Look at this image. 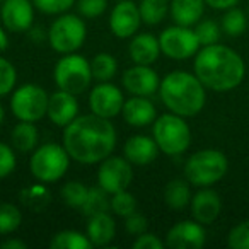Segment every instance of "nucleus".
<instances>
[{
  "label": "nucleus",
  "mask_w": 249,
  "mask_h": 249,
  "mask_svg": "<svg viewBox=\"0 0 249 249\" xmlns=\"http://www.w3.org/2000/svg\"><path fill=\"white\" fill-rule=\"evenodd\" d=\"M159 38H156L150 33H139L132 36V41L128 45V55L133 63L137 65H152L160 56Z\"/></svg>",
  "instance_id": "412c9836"
},
{
  "label": "nucleus",
  "mask_w": 249,
  "mask_h": 249,
  "mask_svg": "<svg viewBox=\"0 0 249 249\" xmlns=\"http://www.w3.org/2000/svg\"><path fill=\"white\" fill-rule=\"evenodd\" d=\"M195 35H196L201 46L215 45V43H218V39H220V28H218L217 22L212 21V19H205V21L196 22Z\"/></svg>",
  "instance_id": "c9c22d12"
},
{
  "label": "nucleus",
  "mask_w": 249,
  "mask_h": 249,
  "mask_svg": "<svg viewBox=\"0 0 249 249\" xmlns=\"http://www.w3.org/2000/svg\"><path fill=\"white\" fill-rule=\"evenodd\" d=\"M9 48V35L4 26H0V52H5Z\"/></svg>",
  "instance_id": "a18cd8bd"
},
{
  "label": "nucleus",
  "mask_w": 249,
  "mask_h": 249,
  "mask_svg": "<svg viewBox=\"0 0 249 249\" xmlns=\"http://www.w3.org/2000/svg\"><path fill=\"white\" fill-rule=\"evenodd\" d=\"M50 248L52 249H90L92 242L89 241L87 234L79 231H60L50 239Z\"/></svg>",
  "instance_id": "bb28decb"
},
{
  "label": "nucleus",
  "mask_w": 249,
  "mask_h": 249,
  "mask_svg": "<svg viewBox=\"0 0 249 249\" xmlns=\"http://www.w3.org/2000/svg\"><path fill=\"white\" fill-rule=\"evenodd\" d=\"M18 84V70L7 58L0 56V97L9 96Z\"/></svg>",
  "instance_id": "f704fd0d"
},
{
  "label": "nucleus",
  "mask_w": 249,
  "mask_h": 249,
  "mask_svg": "<svg viewBox=\"0 0 249 249\" xmlns=\"http://www.w3.org/2000/svg\"><path fill=\"white\" fill-rule=\"evenodd\" d=\"M123 120L133 126V128H143L149 126L156 121L157 118V109L156 104L143 96H132L130 99H124L123 109Z\"/></svg>",
  "instance_id": "6ab92c4d"
},
{
  "label": "nucleus",
  "mask_w": 249,
  "mask_h": 249,
  "mask_svg": "<svg viewBox=\"0 0 249 249\" xmlns=\"http://www.w3.org/2000/svg\"><path fill=\"white\" fill-rule=\"evenodd\" d=\"M190 207H191V215H193L195 220L203 225H210V224H213L218 218V215H220L222 200L217 191L210 190V186H208L191 196Z\"/></svg>",
  "instance_id": "a211bd4d"
},
{
  "label": "nucleus",
  "mask_w": 249,
  "mask_h": 249,
  "mask_svg": "<svg viewBox=\"0 0 249 249\" xmlns=\"http://www.w3.org/2000/svg\"><path fill=\"white\" fill-rule=\"evenodd\" d=\"M53 80L58 89L79 96L89 89L94 80L90 62L77 52L67 53L56 62L53 69Z\"/></svg>",
  "instance_id": "0eeeda50"
},
{
  "label": "nucleus",
  "mask_w": 249,
  "mask_h": 249,
  "mask_svg": "<svg viewBox=\"0 0 249 249\" xmlns=\"http://www.w3.org/2000/svg\"><path fill=\"white\" fill-rule=\"evenodd\" d=\"M191 190L188 179H171L164 188V201L174 212H181L191 203Z\"/></svg>",
  "instance_id": "393cba45"
},
{
  "label": "nucleus",
  "mask_w": 249,
  "mask_h": 249,
  "mask_svg": "<svg viewBox=\"0 0 249 249\" xmlns=\"http://www.w3.org/2000/svg\"><path fill=\"white\" fill-rule=\"evenodd\" d=\"M124 96L118 86L111 82H99L94 86L89 92V109L90 113L97 114L101 118L118 116L123 109Z\"/></svg>",
  "instance_id": "f8f14e48"
},
{
  "label": "nucleus",
  "mask_w": 249,
  "mask_h": 249,
  "mask_svg": "<svg viewBox=\"0 0 249 249\" xmlns=\"http://www.w3.org/2000/svg\"><path fill=\"white\" fill-rule=\"evenodd\" d=\"M46 116H48V120L53 124L65 128L67 124H70L79 116V101H77V96L62 89L50 94Z\"/></svg>",
  "instance_id": "f3484780"
},
{
  "label": "nucleus",
  "mask_w": 249,
  "mask_h": 249,
  "mask_svg": "<svg viewBox=\"0 0 249 249\" xmlns=\"http://www.w3.org/2000/svg\"><path fill=\"white\" fill-rule=\"evenodd\" d=\"M248 29V16L244 14V11L237 7L227 9V12L222 18V31L227 36H241L242 33Z\"/></svg>",
  "instance_id": "2f4dec72"
},
{
  "label": "nucleus",
  "mask_w": 249,
  "mask_h": 249,
  "mask_svg": "<svg viewBox=\"0 0 249 249\" xmlns=\"http://www.w3.org/2000/svg\"><path fill=\"white\" fill-rule=\"evenodd\" d=\"M77 12L86 19H97L106 12L107 0H77Z\"/></svg>",
  "instance_id": "58836bf2"
},
{
  "label": "nucleus",
  "mask_w": 249,
  "mask_h": 249,
  "mask_svg": "<svg viewBox=\"0 0 249 249\" xmlns=\"http://www.w3.org/2000/svg\"><path fill=\"white\" fill-rule=\"evenodd\" d=\"M92 77L97 82H109L118 72V62L111 53H97L90 60Z\"/></svg>",
  "instance_id": "c756f323"
},
{
  "label": "nucleus",
  "mask_w": 249,
  "mask_h": 249,
  "mask_svg": "<svg viewBox=\"0 0 249 249\" xmlns=\"http://www.w3.org/2000/svg\"><path fill=\"white\" fill-rule=\"evenodd\" d=\"M87 193H89V188L80 181H69L60 190V196H62L63 203L72 208H79V210L86 201Z\"/></svg>",
  "instance_id": "473e14b6"
},
{
  "label": "nucleus",
  "mask_w": 249,
  "mask_h": 249,
  "mask_svg": "<svg viewBox=\"0 0 249 249\" xmlns=\"http://www.w3.org/2000/svg\"><path fill=\"white\" fill-rule=\"evenodd\" d=\"M111 212L118 217H128L137 212V198L128 190L111 195Z\"/></svg>",
  "instance_id": "72a5a7b5"
},
{
  "label": "nucleus",
  "mask_w": 249,
  "mask_h": 249,
  "mask_svg": "<svg viewBox=\"0 0 249 249\" xmlns=\"http://www.w3.org/2000/svg\"><path fill=\"white\" fill-rule=\"evenodd\" d=\"M22 222V212L12 203H0V235L14 234Z\"/></svg>",
  "instance_id": "7c9ffc66"
},
{
  "label": "nucleus",
  "mask_w": 249,
  "mask_h": 249,
  "mask_svg": "<svg viewBox=\"0 0 249 249\" xmlns=\"http://www.w3.org/2000/svg\"><path fill=\"white\" fill-rule=\"evenodd\" d=\"M205 0H171L169 2V14L174 24L179 26H195L203 18Z\"/></svg>",
  "instance_id": "5701e85b"
},
{
  "label": "nucleus",
  "mask_w": 249,
  "mask_h": 249,
  "mask_svg": "<svg viewBox=\"0 0 249 249\" xmlns=\"http://www.w3.org/2000/svg\"><path fill=\"white\" fill-rule=\"evenodd\" d=\"M140 24H142V16L135 0H120L109 14V29L120 39L135 36Z\"/></svg>",
  "instance_id": "4468645a"
},
{
  "label": "nucleus",
  "mask_w": 249,
  "mask_h": 249,
  "mask_svg": "<svg viewBox=\"0 0 249 249\" xmlns=\"http://www.w3.org/2000/svg\"><path fill=\"white\" fill-rule=\"evenodd\" d=\"M164 244H166V242H162V239H159L156 234L143 232V234L137 235L132 248L133 249H162Z\"/></svg>",
  "instance_id": "79ce46f5"
},
{
  "label": "nucleus",
  "mask_w": 249,
  "mask_h": 249,
  "mask_svg": "<svg viewBox=\"0 0 249 249\" xmlns=\"http://www.w3.org/2000/svg\"><path fill=\"white\" fill-rule=\"evenodd\" d=\"M159 45L162 55H166L171 60H186L191 58L200 50V41H198L195 29L188 26L174 24L166 28L159 35Z\"/></svg>",
  "instance_id": "9d476101"
},
{
  "label": "nucleus",
  "mask_w": 249,
  "mask_h": 249,
  "mask_svg": "<svg viewBox=\"0 0 249 249\" xmlns=\"http://www.w3.org/2000/svg\"><path fill=\"white\" fill-rule=\"evenodd\" d=\"M75 2L77 0H33V4L38 11L50 16L65 14L67 11H70L75 5Z\"/></svg>",
  "instance_id": "e433bc0d"
},
{
  "label": "nucleus",
  "mask_w": 249,
  "mask_h": 249,
  "mask_svg": "<svg viewBox=\"0 0 249 249\" xmlns=\"http://www.w3.org/2000/svg\"><path fill=\"white\" fill-rule=\"evenodd\" d=\"M70 159L67 149L62 143H43L36 147L29 159V169L36 181L45 184H53L67 174L70 167Z\"/></svg>",
  "instance_id": "20e7f679"
},
{
  "label": "nucleus",
  "mask_w": 249,
  "mask_h": 249,
  "mask_svg": "<svg viewBox=\"0 0 249 249\" xmlns=\"http://www.w3.org/2000/svg\"><path fill=\"white\" fill-rule=\"evenodd\" d=\"M50 94L38 84H22L12 90L11 111L19 121H36L43 120L48 111Z\"/></svg>",
  "instance_id": "1a4fd4ad"
},
{
  "label": "nucleus",
  "mask_w": 249,
  "mask_h": 249,
  "mask_svg": "<svg viewBox=\"0 0 249 249\" xmlns=\"http://www.w3.org/2000/svg\"><path fill=\"white\" fill-rule=\"evenodd\" d=\"M21 203L31 212H43L52 201V191L46 188L45 183H36L21 190Z\"/></svg>",
  "instance_id": "a878e982"
},
{
  "label": "nucleus",
  "mask_w": 249,
  "mask_h": 249,
  "mask_svg": "<svg viewBox=\"0 0 249 249\" xmlns=\"http://www.w3.org/2000/svg\"><path fill=\"white\" fill-rule=\"evenodd\" d=\"M152 137L159 150L166 156H181L191 145V130L186 120L179 114L166 113L152 123Z\"/></svg>",
  "instance_id": "39448f33"
},
{
  "label": "nucleus",
  "mask_w": 249,
  "mask_h": 249,
  "mask_svg": "<svg viewBox=\"0 0 249 249\" xmlns=\"http://www.w3.org/2000/svg\"><path fill=\"white\" fill-rule=\"evenodd\" d=\"M162 104L174 114L183 118L196 116L207 103V87L195 73L184 70L169 72L159 86Z\"/></svg>",
  "instance_id": "7ed1b4c3"
},
{
  "label": "nucleus",
  "mask_w": 249,
  "mask_h": 249,
  "mask_svg": "<svg viewBox=\"0 0 249 249\" xmlns=\"http://www.w3.org/2000/svg\"><path fill=\"white\" fill-rule=\"evenodd\" d=\"M80 210H82V213L86 215V217H92V215L103 213V212H109L111 195L101 186L89 188V193H87V198Z\"/></svg>",
  "instance_id": "cd10ccee"
},
{
  "label": "nucleus",
  "mask_w": 249,
  "mask_h": 249,
  "mask_svg": "<svg viewBox=\"0 0 249 249\" xmlns=\"http://www.w3.org/2000/svg\"><path fill=\"white\" fill-rule=\"evenodd\" d=\"M207 232L196 220H183L174 224L166 234V246L171 249H200L205 246Z\"/></svg>",
  "instance_id": "dca6fc26"
},
{
  "label": "nucleus",
  "mask_w": 249,
  "mask_h": 249,
  "mask_svg": "<svg viewBox=\"0 0 249 249\" xmlns=\"http://www.w3.org/2000/svg\"><path fill=\"white\" fill-rule=\"evenodd\" d=\"M0 248L2 249H26L28 244H26L24 241H21V239L9 237L7 235V239H4V241L0 242Z\"/></svg>",
  "instance_id": "c03bdc74"
},
{
  "label": "nucleus",
  "mask_w": 249,
  "mask_h": 249,
  "mask_svg": "<svg viewBox=\"0 0 249 249\" xmlns=\"http://www.w3.org/2000/svg\"><path fill=\"white\" fill-rule=\"evenodd\" d=\"M229 160L224 152L215 149L198 150L184 164V178L193 186L208 188L227 174Z\"/></svg>",
  "instance_id": "423d86ee"
},
{
  "label": "nucleus",
  "mask_w": 249,
  "mask_h": 249,
  "mask_svg": "<svg viewBox=\"0 0 249 249\" xmlns=\"http://www.w3.org/2000/svg\"><path fill=\"white\" fill-rule=\"evenodd\" d=\"M195 75L207 89L229 92L241 86L246 75L244 60L237 52L224 45H208L195 55Z\"/></svg>",
  "instance_id": "f03ea898"
},
{
  "label": "nucleus",
  "mask_w": 249,
  "mask_h": 249,
  "mask_svg": "<svg viewBox=\"0 0 249 249\" xmlns=\"http://www.w3.org/2000/svg\"><path fill=\"white\" fill-rule=\"evenodd\" d=\"M86 234L89 241L92 242V246H97V248L109 246L116 235V222L109 215V212L92 215V217H89Z\"/></svg>",
  "instance_id": "4be33fe9"
},
{
  "label": "nucleus",
  "mask_w": 249,
  "mask_h": 249,
  "mask_svg": "<svg viewBox=\"0 0 249 249\" xmlns=\"http://www.w3.org/2000/svg\"><path fill=\"white\" fill-rule=\"evenodd\" d=\"M133 181V164L126 157L109 156L99 162L97 183L109 195L128 190Z\"/></svg>",
  "instance_id": "9b49d317"
},
{
  "label": "nucleus",
  "mask_w": 249,
  "mask_h": 249,
  "mask_svg": "<svg viewBox=\"0 0 249 249\" xmlns=\"http://www.w3.org/2000/svg\"><path fill=\"white\" fill-rule=\"evenodd\" d=\"M87 38V26L77 14H60L48 29V43L56 53L67 55L82 48Z\"/></svg>",
  "instance_id": "6e6552de"
},
{
  "label": "nucleus",
  "mask_w": 249,
  "mask_h": 249,
  "mask_svg": "<svg viewBox=\"0 0 249 249\" xmlns=\"http://www.w3.org/2000/svg\"><path fill=\"white\" fill-rule=\"evenodd\" d=\"M124 229H126L128 234L140 235L149 231V220H147L145 215L139 213V212H133L132 215L124 217Z\"/></svg>",
  "instance_id": "a19ab883"
},
{
  "label": "nucleus",
  "mask_w": 249,
  "mask_h": 249,
  "mask_svg": "<svg viewBox=\"0 0 249 249\" xmlns=\"http://www.w3.org/2000/svg\"><path fill=\"white\" fill-rule=\"evenodd\" d=\"M39 132L33 121H19L11 132V145L18 152L28 154L38 147Z\"/></svg>",
  "instance_id": "b1692460"
},
{
  "label": "nucleus",
  "mask_w": 249,
  "mask_h": 249,
  "mask_svg": "<svg viewBox=\"0 0 249 249\" xmlns=\"http://www.w3.org/2000/svg\"><path fill=\"white\" fill-rule=\"evenodd\" d=\"M18 157L14 154V147L0 142V179L9 178L16 171Z\"/></svg>",
  "instance_id": "ea45409f"
},
{
  "label": "nucleus",
  "mask_w": 249,
  "mask_h": 249,
  "mask_svg": "<svg viewBox=\"0 0 249 249\" xmlns=\"http://www.w3.org/2000/svg\"><path fill=\"white\" fill-rule=\"evenodd\" d=\"M227 244L232 249H249V220H244L231 229Z\"/></svg>",
  "instance_id": "4c0bfd02"
},
{
  "label": "nucleus",
  "mask_w": 249,
  "mask_h": 249,
  "mask_svg": "<svg viewBox=\"0 0 249 249\" xmlns=\"http://www.w3.org/2000/svg\"><path fill=\"white\" fill-rule=\"evenodd\" d=\"M2 2H4V0H0V4H2Z\"/></svg>",
  "instance_id": "de8ad7c7"
},
{
  "label": "nucleus",
  "mask_w": 249,
  "mask_h": 249,
  "mask_svg": "<svg viewBox=\"0 0 249 249\" xmlns=\"http://www.w3.org/2000/svg\"><path fill=\"white\" fill-rule=\"evenodd\" d=\"M116 128L107 118L79 114L63 128L62 145L80 164H99L116 149Z\"/></svg>",
  "instance_id": "f257e3e1"
},
{
  "label": "nucleus",
  "mask_w": 249,
  "mask_h": 249,
  "mask_svg": "<svg viewBox=\"0 0 249 249\" xmlns=\"http://www.w3.org/2000/svg\"><path fill=\"white\" fill-rule=\"evenodd\" d=\"M4 120H5V109H4V106H2V103H0V126H2Z\"/></svg>",
  "instance_id": "49530a36"
},
{
  "label": "nucleus",
  "mask_w": 249,
  "mask_h": 249,
  "mask_svg": "<svg viewBox=\"0 0 249 249\" xmlns=\"http://www.w3.org/2000/svg\"><path fill=\"white\" fill-rule=\"evenodd\" d=\"M121 84L132 96L150 97L159 92L160 77L150 65H137L135 63L123 72Z\"/></svg>",
  "instance_id": "2eb2a0df"
},
{
  "label": "nucleus",
  "mask_w": 249,
  "mask_h": 249,
  "mask_svg": "<svg viewBox=\"0 0 249 249\" xmlns=\"http://www.w3.org/2000/svg\"><path fill=\"white\" fill-rule=\"evenodd\" d=\"M33 0H4L0 4V21L9 33H28L35 22Z\"/></svg>",
  "instance_id": "ddd939ff"
},
{
  "label": "nucleus",
  "mask_w": 249,
  "mask_h": 249,
  "mask_svg": "<svg viewBox=\"0 0 249 249\" xmlns=\"http://www.w3.org/2000/svg\"><path fill=\"white\" fill-rule=\"evenodd\" d=\"M139 11L143 24L157 26L166 19L169 12V2L167 0H140Z\"/></svg>",
  "instance_id": "c85d7f7f"
},
{
  "label": "nucleus",
  "mask_w": 249,
  "mask_h": 249,
  "mask_svg": "<svg viewBox=\"0 0 249 249\" xmlns=\"http://www.w3.org/2000/svg\"><path fill=\"white\" fill-rule=\"evenodd\" d=\"M159 152V145L154 140V137L147 135H133L123 145L124 157L133 166H149L157 159Z\"/></svg>",
  "instance_id": "aec40b11"
},
{
  "label": "nucleus",
  "mask_w": 249,
  "mask_h": 249,
  "mask_svg": "<svg viewBox=\"0 0 249 249\" xmlns=\"http://www.w3.org/2000/svg\"><path fill=\"white\" fill-rule=\"evenodd\" d=\"M207 5H210L212 9H217V11H227L231 7H235L239 0H205Z\"/></svg>",
  "instance_id": "37998d69"
}]
</instances>
